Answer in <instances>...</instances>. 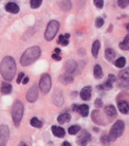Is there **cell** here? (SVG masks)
Instances as JSON below:
<instances>
[{
    "mask_svg": "<svg viewBox=\"0 0 129 146\" xmlns=\"http://www.w3.org/2000/svg\"><path fill=\"white\" fill-rule=\"evenodd\" d=\"M0 73L5 80H12L16 73V62L11 56H7L0 64Z\"/></svg>",
    "mask_w": 129,
    "mask_h": 146,
    "instance_id": "1",
    "label": "cell"
},
{
    "mask_svg": "<svg viewBox=\"0 0 129 146\" xmlns=\"http://www.w3.org/2000/svg\"><path fill=\"white\" fill-rule=\"evenodd\" d=\"M41 51L40 48L35 46V47H31L29 49H26V51L23 52L21 58H20V64L23 67L30 66L31 64H33L36 59H38V57L40 56Z\"/></svg>",
    "mask_w": 129,
    "mask_h": 146,
    "instance_id": "2",
    "label": "cell"
},
{
    "mask_svg": "<svg viewBox=\"0 0 129 146\" xmlns=\"http://www.w3.org/2000/svg\"><path fill=\"white\" fill-rule=\"evenodd\" d=\"M23 109H24L23 104L19 100L15 101L13 107H12V117H13L15 126H19V123L23 117Z\"/></svg>",
    "mask_w": 129,
    "mask_h": 146,
    "instance_id": "3",
    "label": "cell"
},
{
    "mask_svg": "<svg viewBox=\"0 0 129 146\" xmlns=\"http://www.w3.org/2000/svg\"><path fill=\"white\" fill-rule=\"evenodd\" d=\"M124 129H125V124H124V122L121 120L116 121L112 128H111L110 130V133H109V139L110 141H114L118 138V137H121L123 135V131H124Z\"/></svg>",
    "mask_w": 129,
    "mask_h": 146,
    "instance_id": "4",
    "label": "cell"
},
{
    "mask_svg": "<svg viewBox=\"0 0 129 146\" xmlns=\"http://www.w3.org/2000/svg\"><path fill=\"white\" fill-rule=\"evenodd\" d=\"M58 30L59 22L56 21V20H51L48 23V26H47V29H46V32H44V38L48 41H51L55 37L56 34H57Z\"/></svg>",
    "mask_w": 129,
    "mask_h": 146,
    "instance_id": "5",
    "label": "cell"
},
{
    "mask_svg": "<svg viewBox=\"0 0 129 146\" xmlns=\"http://www.w3.org/2000/svg\"><path fill=\"white\" fill-rule=\"evenodd\" d=\"M52 86V82H51V77L49 74H42L40 77V80H39V89L42 93H48L51 89Z\"/></svg>",
    "mask_w": 129,
    "mask_h": 146,
    "instance_id": "6",
    "label": "cell"
},
{
    "mask_svg": "<svg viewBox=\"0 0 129 146\" xmlns=\"http://www.w3.org/2000/svg\"><path fill=\"white\" fill-rule=\"evenodd\" d=\"M118 85L123 89H129V68L122 70L118 74Z\"/></svg>",
    "mask_w": 129,
    "mask_h": 146,
    "instance_id": "7",
    "label": "cell"
},
{
    "mask_svg": "<svg viewBox=\"0 0 129 146\" xmlns=\"http://www.w3.org/2000/svg\"><path fill=\"white\" fill-rule=\"evenodd\" d=\"M9 127L5 125L0 126V146H7V142L9 140Z\"/></svg>",
    "mask_w": 129,
    "mask_h": 146,
    "instance_id": "8",
    "label": "cell"
},
{
    "mask_svg": "<svg viewBox=\"0 0 129 146\" xmlns=\"http://www.w3.org/2000/svg\"><path fill=\"white\" fill-rule=\"evenodd\" d=\"M91 141V135L87 131H83L81 135L77 137L76 142L79 146H86L89 142Z\"/></svg>",
    "mask_w": 129,
    "mask_h": 146,
    "instance_id": "9",
    "label": "cell"
},
{
    "mask_svg": "<svg viewBox=\"0 0 129 146\" xmlns=\"http://www.w3.org/2000/svg\"><path fill=\"white\" fill-rule=\"evenodd\" d=\"M38 99V90L35 86L31 87L29 89V91L26 93V101L30 103L36 102V100Z\"/></svg>",
    "mask_w": 129,
    "mask_h": 146,
    "instance_id": "10",
    "label": "cell"
},
{
    "mask_svg": "<svg viewBox=\"0 0 129 146\" xmlns=\"http://www.w3.org/2000/svg\"><path fill=\"white\" fill-rule=\"evenodd\" d=\"M76 62L73 60V59H69L68 62H66V66H65V70H66V74L68 75H71V74H73L75 72V70H76Z\"/></svg>",
    "mask_w": 129,
    "mask_h": 146,
    "instance_id": "11",
    "label": "cell"
},
{
    "mask_svg": "<svg viewBox=\"0 0 129 146\" xmlns=\"http://www.w3.org/2000/svg\"><path fill=\"white\" fill-rule=\"evenodd\" d=\"M91 93H92V88L90 86H86L81 89V98L84 101H89L90 98H91Z\"/></svg>",
    "mask_w": 129,
    "mask_h": 146,
    "instance_id": "12",
    "label": "cell"
},
{
    "mask_svg": "<svg viewBox=\"0 0 129 146\" xmlns=\"http://www.w3.org/2000/svg\"><path fill=\"white\" fill-rule=\"evenodd\" d=\"M118 108L122 113L127 114L129 112V103L127 101H125V100H121L118 103Z\"/></svg>",
    "mask_w": 129,
    "mask_h": 146,
    "instance_id": "13",
    "label": "cell"
},
{
    "mask_svg": "<svg viewBox=\"0 0 129 146\" xmlns=\"http://www.w3.org/2000/svg\"><path fill=\"white\" fill-rule=\"evenodd\" d=\"M53 103L57 105V106H62L64 103V98H63V93L59 91V90H56L53 94Z\"/></svg>",
    "mask_w": 129,
    "mask_h": 146,
    "instance_id": "14",
    "label": "cell"
},
{
    "mask_svg": "<svg viewBox=\"0 0 129 146\" xmlns=\"http://www.w3.org/2000/svg\"><path fill=\"white\" fill-rule=\"evenodd\" d=\"M5 10L9 13H12V14H17V13H19L18 4L15 3V2H7L5 4Z\"/></svg>",
    "mask_w": 129,
    "mask_h": 146,
    "instance_id": "15",
    "label": "cell"
},
{
    "mask_svg": "<svg viewBox=\"0 0 129 146\" xmlns=\"http://www.w3.org/2000/svg\"><path fill=\"white\" fill-rule=\"evenodd\" d=\"M100 114H101L100 111H97V110H94V111H92L91 117H92L93 122H94V123H96V124L105 125V121L102 119V117H101Z\"/></svg>",
    "mask_w": 129,
    "mask_h": 146,
    "instance_id": "16",
    "label": "cell"
},
{
    "mask_svg": "<svg viewBox=\"0 0 129 146\" xmlns=\"http://www.w3.org/2000/svg\"><path fill=\"white\" fill-rule=\"evenodd\" d=\"M105 113L107 114V117H109L110 119H113V117L116 115V109L113 105H108V106L105 107Z\"/></svg>",
    "mask_w": 129,
    "mask_h": 146,
    "instance_id": "17",
    "label": "cell"
},
{
    "mask_svg": "<svg viewBox=\"0 0 129 146\" xmlns=\"http://www.w3.org/2000/svg\"><path fill=\"white\" fill-rule=\"evenodd\" d=\"M52 132L57 138H63V137H65V133H66L65 129L63 127H59V126H52Z\"/></svg>",
    "mask_w": 129,
    "mask_h": 146,
    "instance_id": "18",
    "label": "cell"
},
{
    "mask_svg": "<svg viewBox=\"0 0 129 146\" xmlns=\"http://www.w3.org/2000/svg\"><path fill=\"white\" fill-rule=\"evenodd\" d=\"M0 91L2 94H10L12 92V85L7 83V82H3L1 84V87H0Z\"/></svg>",
    "mask_w": 129,
    "mask_h": 146,
    "instance_id": "19",
    "label": "cell"
},
{
    "mask_svg": "<svg viewBox=\"0 0 129 146\" xmlns=\"http://www.w3.org/2000/svg\"><path fill=\"white\" fill-rule=\"evenodd\" d=\"M115 51L113 50V49H111V48H108V49H106V51H105V57H106V59L107 60H109V62H112L113 59H114L115 57Z\"/></svg>",
    "mask_w": 129,
    "mask_h": 146,
    "instance_id": "20",
    "label": "cell"
},
{
    "mask_svg": "<svg viewBox=\"0 0 129 146\" xmlns=\"http://www.w3.org/2000/svg\"><path fill=\"white\" fill-rule=\"evenodd\" d=\"M77 112H79L81 117H86L89 114V106L88 105H78Z\"/></svg>",
    "mask_w": 129,
    "mask_h": 146,
    "instance_id": "21",
    "label": "cell"
},
{
    "mask_svg": "<svg viewBox=\"0 0 129 146\" xmlns=\"http://www.w3.org/2000/svg\"><path fill=\"white\" fill-rule=\"evenodd\" d=\"M93 73H94V77L96 80H101L103 77V69L100 65H95L94 69H93Z\"/></svg>",
    "mask_w": 129,
    "mask_h": 146,
    "instance_id": "22",
    "label": "cell"
},
{
    "mask_svg": "<svg viewBox=\"0 0 129 146\" xmlns=\"http://www.w3.org/2000/svg\"><path fill=\"white\" fill-rule=\"evenodd\" d=\"M59 80H60V83L64 85H68L72 83L73 82V77L72 75H68V74H63V75H60L59 77Z\"/></svg>",
    "mask_w": 129,
    "mask_h": 146,
    "instance_id": "23",
    "label": "cell"
},
{
    "mask_svg": "<svg viewBox=\"0 0 129 146\" xmlns=\"http://www.w3.org/2000/svg\"><path fill=\"white\" fill-rule=\"evenodd\" d=\"M71 119V115L69 113H63V114H60L58 117H57V121H58V123L60 124H66L68 123Z\"/></svg>",
    "mask_w": 129,
    "mask_h": 146,
    "instance_id": "24",
    "label": "cell"
},
{
    "mask_svg": "<svg viewBox=\"0 0 129 146\" xmlns=\"http://www.w3.org/2000/svg\"><path fill=\"white\" fill-rule=\"evenodd\" d=\"M100 48H101V42L100 40H95L92 44V55L94 57L97 56V53L100 51Z\"/></svg>",
    "mask_w": 129,
    "mask_h": 146,
    "instance_id": "25",
    "label": "cell"
},
{
    "mask_svg": "<svg viewBox=\"0 0 129 146\" xmlns=\"http://www.w3.org/2000/svg\"><path fill=\"white\" fill-rule=\"evenodd\" d=\"M120 48H121L122 50H126V51H128L129 50V35H126L125 38H124V40L120 44Z\"/></svg>",
    "mask_w": 129,
    "mask_h": 146,
    "instance_id": "26",
    "label": "cell"
},
{
    "mask_svg": "<svg viewBox=\"0 0 129 146\" xmlns=\"http://www.w3.org/2000/svg\"><path fill=\"white\" fill-rule=\"evenodd\" d=\"M30 123H31V125H32L33 127H36V128H40L41 126H42L41 121H39L37 117H32L31 121H30Z\"/></svg>",
    "mask_w": 129,
    "mask_h": 146,
    "instance_id": "27",
    "label": "cell"
},
{
    "mask_svg": "<svg viewBox=\"0 0 129 146\" xmlns=\"http://www.w3.org/2000/svg\"><path fill=\"white\" fill-rule=\"evenodd\" d=\"M125 64H126L125 57H120V58H118L115 60L114 66L118 67V68H123V67H125Z\"/></svg>",
    "mask_w": 129,
    "mask_h": 146,
    "instance_id": "28",
    "label": "cell"
},
{
    "mask_svg": "<svg viewBox=\"0 0 129 146\" xmlns=\"http://www.w3.org/2000/svg\"><path fill=\"white\" fill-rule=\"evenodd\" d=\"M78 131H81V126H78V125H73V126L69 127V129H68V132L70 135H76Z\"/></svg>",
    "mask_w": 129,
    "mask_h": 146,
    "instance_id": "29",
    "label": "cell"
},
{
    "mask_svg": "<svg viewBox=\"0 0 129 146\" xmlns=\"http://www.w3.org/2000/svg\"><path fill=\"white\" fill-rule=\"evenodd\" d=\"M42 3V1L41 0H31L30 1V4H31V7L32 9H37V7H39Z\"/></svg>",
    "mask_w": 129,
    "mask_h": 146,
    "instance_id": "30",
    "label": "cell"
},
{
    "mask_svg": "<svg viewBox=\"0 0 129 146\" xmlns=\"http://www.w3.org/2000/svg\"><path fill=\"white\" fill-rule=\"evenodd\" d=\"M57 42H58L59 44H62V46H67V44H69V40L67 39V38H65L64 35H59Z\"/></svg>",
    "mask_w": 129,
    "mask_h": 146,
    "instance_id": "31",
    "label": "cell"
},
{
    "mask_svg": "<svg viewBox=\"0 0 129 146\" xmlns=\"http://www.w3.org/2000/svg\"><path fill=\"white\" fill-rule=\"evenodd\" d=\"M60 7L63 9L64 11H68V10H70L71 7V2L70 1H66V2H60Z\"/></svg>",
    "mask_w": 129,
    "mask_h": 146,
    "instance_id": "32",
    "label": "cell"
},
{
    "mask_svg": "<svg viewBox=\"0 0 129 146\" xmlns=\"http://www.w3.org/2000/svg\"><path fill=\"white\" fill-rule=\"evenodd\" d=\"M115 82H116V77H115L114 75H112V74H109L107 77L106 83H108V84L111 85V86H113V84H114Z\"/></svg>",
    "mask_w": 129,
    "mask_h": 146,
    "instance_id": "33",
    "label": "cell"
},
{
    "mask_svg": "<svg viewBox=\"0 0 129 146\" xmlns=\"http://www.w3.org/2000/svg\"><path fill=\"white\" fill-rule=\"evenodd\" d=\"M101 142L103 144L104 146H108L110 144V139H109V137L108 135H103L102 137V140H101Z\"/></svg>",
    "mask_w": 129,
    "mask_h": 146,
    "instance_id": "34",
    "label": "cell"
},
{
    "mask_svg": "<svg viewBox=\"0 0 129 146\" xmlns=\"http://www.w3.org/2000/svg\"><path fill=\"white\" fill-rule=\"evenodd\" d=\"M118 4L120 7H122V9H124V7H126L127 5L129 4V0H118Z\"/></svg>",
    "mask_w": 129,
    "mask_h": 146,
    "instance_id": "35",
    "label": "cell"
},
{
    "mask_svg": "<svg viewBox=\"0 0 129 146\" xmlns=\"http://www.w3.org/2000/svg\"><path fill=\"white\" fill-rule=\"evenodd\" d=\"M103 25H104V19L103 18H101V17L96 18V20H95L96 28H101V27H103Z\"/></svg>",
    "mask_w": 129,
    "mask_h": 146,
    "instance_id": "36",
    "label": "cell"
},
{
    "mask_svg": "<svg viewBox=\"0 0 129 146\" xmlns=\"http://www.w3.org/2000/svg\"><path fill=\"white\" fill-rule=\"evenodd\" d=\"M94 4L97 9H102L104 7V1L103 0H94Z\"/></svg>",
    "mask_w": 129,
    "mask_h": 146,
    "instance_id": "37",
    "label": "cell"
},
{
    "mask_svg": "<svg viewBox=\"0 0 129 146\" xmlns=\"http://www.w3.org/2000/svg\"><path fill=\"white\" fill-rule=\"evenodd\" d=\"M94 105H95V107H102L103 106V101H102V99H96L95 102H94Z\"/></svg>",
    "mask_w": 129,
    "mask_h": 146,
    "instance_id": "38",
    "label": "cell"
},
{
    "mask_svg": "<svg viewBox=\"0 0 129 146\" xmlns=\"http://www.w3.org/2000/svg\"><path fill=\"white\" fill-rule=\"evenodd\" d=\"M23 77H24V74H23V72L19 73L18 77H17V80H16V82H17V84H20V83H21L22 80H23Z\"/></svg>",
    "mask_w": 129,
    "mask_h": 146,
    "instance_id": "39",
    "label": "cell"
},
{
    "mask_svg": "<svg viewBox=\"0 0 129 146\" xmlns=\"http://www.w3.org/2000/svg\"><path fill=\"white\" fill-rule=\"evenodd\" d=\"M52 58L54 59V60H60V59H62V56H60V55L59 54H56V53H53V54H52Z\"/></svg>",
    "mask_w": 129,
    "mask_h": 146,
    "instance_id": "40",
    "label": "cell"
},
{
    "mask_svg": "<svg viewBox=\"0 0 129 146\" xmlns=\"http://www.w3.org/2000/svg\"><path fill=\"white\" fill-rule=\"evenodd\" d=\"M29 83V77H23V80H22V84L26 85Z\"/></svg>",
    "mask_w": 129,
    "mask_h": 146,
    "instance_id": "41",
    "label": "cell"
},
{
    "mask_svg": "<svg viewBox=\"0 0 129 146\" xmlns=\"http://www.w3.org/2000/svg\"><path fill=\"white\" fill-rule=\"evenodd\" d=\"M77 109H78L77 104H74V105H72V110H73V111H77Z\"/></svg>",
    "mask_w": 129,
    "mask_h": 146,
    "instance_id": "42",
    "label": "cell"
},
{
    "mask_svg": "<svg viewBox=\"0 0 129 146\" xmlns=\"http://www.w3.org/2000/svg\"><path fill=\"white\" fill-rule=\"evenodd\" d=\"M62 146H72V145H71L69 142H67V141H66V142H64L63 144H62Z\"/></svg>",
    "mask_w": 129,
    "mask_h": 146,
    "instance_id": "43",
    "label": "cell"
},
{
    "mask_svg": "<svg viewBox=\"0 0 129 146\" xmlns=\"http://www.w3.org/2000/svg\"><path fill=\"white\" fill-rule=\"evenodd\" d=\"M55 53H56V54H59V53H60V49L56 48V49H55Z\"/></svg>",
    "mask_w": 129,
    "mask_h": 146,
    "instance_id": "44",
    "label": "cell"
},
{
    "mask_svg": "<svg viewBox=\"0 0 129 146\" xmlns=\"http://www.w3.org/2000/svg\"><path fill=\"white\" fill-rule=\"evenodd\" d=\"M20 146H28V145H26V143H21V144H20Z\"/></svg>",
    "mask_w": 129,
    "mask_h": 146,
    "instance_id": "45",
    "label": "cell"
},
{
    "mask_svg": "<svg viewBox=\"0 0 129 146\" xmlns=\"http://www.w3.org/2000/svg\"><path fill=\"white\" fill-rule=\"evenodd\" d=\"M127 29H128V30H129V25H127Z\"/></svg>",
    "mask_w": 129,
    "mask_h": 146,
    "instance_id": "46",
    "label": "cell"
}]
</instances>
